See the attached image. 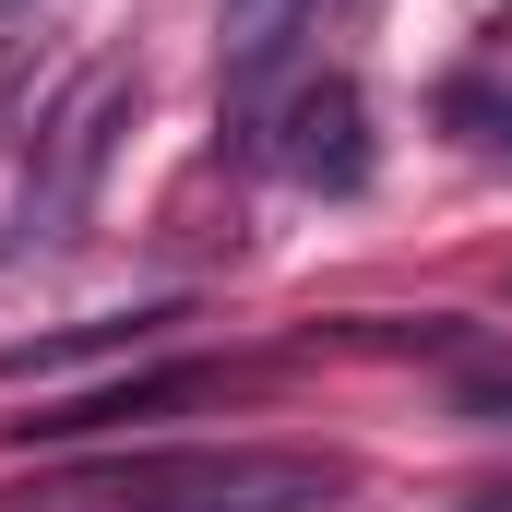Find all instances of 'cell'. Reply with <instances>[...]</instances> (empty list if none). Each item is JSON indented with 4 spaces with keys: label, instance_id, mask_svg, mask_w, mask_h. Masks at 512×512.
Segmentation results:
<instances>
[{
    "label": "cell",
    "instance_id": "cell-2",
    "mask_svg": "<svg viewBox=\"0 0 512 512\" xmlns=\"http://www.w3.org/2000/svg\"><path fill=\"white\" fill-rule=\"evenodd\" d=\"M274 167L298 191H370V108H358L346 72H322L274 108Z\"/></svg>",
    "mask_w": 512,
    "mask_h": 512
},
{
    "label": "cell",
    "instance_id": "cell-1",
    "mask_svg": "<svg viewBox=\"0 0 512 512\" xmlns=\"http://www.w3.org/2000/svg\"><path fill=\"white\" fill-rule=\"evenodd\" d=\"M96 512H334L346 465L334 453H274V441H227V453H120L84 477Z\"/></svg>",
    "mask_w": 512,
    "mask_h": 512
},
{
    "label": "cell",
    "instance_id": "cell-3",
    "mask_svg": "<svg viewBox=\"0 0 512 512\" xmlns=\"http://www.w3.org/2000/svg\"><path fill=\"white\" fill-rule=\"evenodd\" d=\"M203 370H131V382H96V393H60L48 417H12V441H96V429H131V417H167L191 405Z\"/></svg>",
    "mask_w": 512,
    "mask_h": 512
},
{
    "label": "cell",
    "instance_id": "cell-7",
    "mask_svg": "<svg viewBox=\"0 0 512 512\" xmlns=\"http://www.w3.org/2000/svg\"><path fill=\"white\" fill-rule=\"evenodd\" d=\"M501 155H512V120H501Z\"/></svg>",
    "mask_w": 512,
    "mask_h": 512
},
{
    "label": "cell",
    "instance_id": "cell-6",
    "mask_svg": "<svg viewBox=\"0 0 512 512\" xmlns=\"http://www.w3.org/2000/svg\"><path fill=\"white\" fill-rule=\"evenodd\" d=\"M465 512H512V489H489V501H465Z\"/></svg>",
    "mask_w": 512,
    "mask_h": 512
},
{
    "label": "cell",
    "instance_id": "cell-4",
    "mask_svg": "<svg viewBox=\"0 0 512 512\" xmlns=\"http://www.w3.org/2000/svg\"><path fill=\"white\" fill-rule=\"evenodd\" d=\"M179 310H96V322H60V334H24V346H0V382H60V370H84V358H108V346H143V334H167Z\"/></svg>",
    "mask_w": 512,
    "mask_h": 512
},
{
    "label": "cell",
    "instance_id": "cell-5",
    "mask_svg": "<svg viewBox=\"0 0 512 512\" xmlns=\"http://www.w3.org/2000/svg\"><path fill=\"white\" fill-rule=\"evenodd\" d=\"M310 12H322V0H227V12H215V24H227V72H262Z\"/></svg>",
    "mask_w": 512,
    "mask_h": 512
}]
</instances>
